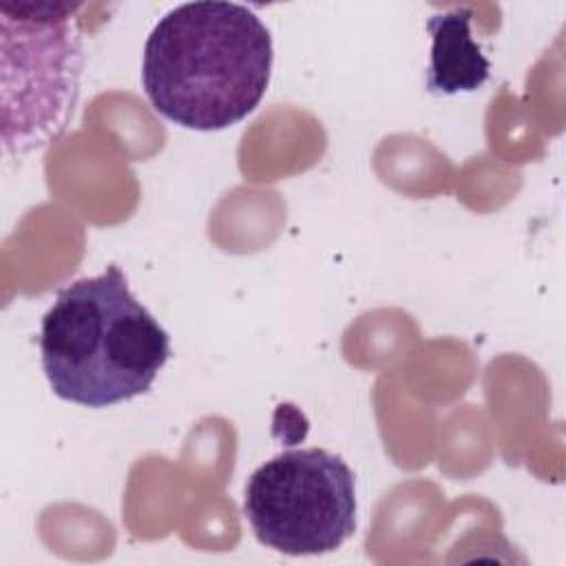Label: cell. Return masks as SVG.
Wrapping results in <instances>:
<instances>
[{
    "mask_svg": "<svg viewBox=\"0 0 566 566\" xmlns=\"http://www.w3.org/2000/svg\"><path fill=\"white\" fill-rule=\"evenodd\" d=\"M38 345L53 394L91 409L146 394L172 354L168 332L115 263L57 292Z\"/></svg>",
    "mask_w": 566,
    "mask_h": 566,
    "instance_id": "obj_2",
    "label": "cell"
},
{
    "mask_svg": "<svg viewBox=\"0 0 566 566\" xmlns=\"http://www.w3.org/2000/svg\"><path fill=\"white\" fill-rule=\"evenodd\" d=\"M243 513L256 539L285 555H323L356 531V478L318 447L283 451L245 482Z\"/></svg>",
    "mask_w": 566,
    "mask_h": 566,
    "instance_id": "obj_4",
    "label": "cell"
},
{
    "mask_svg": "<svg viewBox=\"0 0 566 566\" xmlns=\"http://www.w3.org/2000/svg\"><path fill=\"white\" fill-rule=\"evenodd\" d=\"M272 35L245 4L203 0L170 9L153 27L142 84L153 108L190 130H223L263 99Z\"/></svg>",
    "mask_w": 566,
    "mask_h": 566,
    "instance_id": "obj_1",
    "label": "cell"
},
{
    "mask_svg": "<svg viewBox=\"0 0 566 566\" xmlns=\"http://www.w3.org/2000/svg\"><path fill=\"white\" fill-rule=\"evenodd\" d=\"M77 2H0L2 139L24 153L69 126L84 66Z\"/></svg>",
    "mask_w": 566,
    "mask_h": 566,
    "instance_id": "obj_3",
    "label": "cell"
},
{
    "mask_svg": "<svg viewBox=\"0 0 566 566\" xmlns=\"http://www.w3.org/2000/svg\"><path fill=\"white\" fill-rule=\"evenodd\" d=\"M471 9H451L427 20L431 33V62L427 66V91L455 95L478 91L491 75V62L471 35Z\"/></svg>",
    "mask_w": 566,
    "mask_h": 566,
    "instance_id": "obj_5",
    "label": "cell"
}]
</instances>
